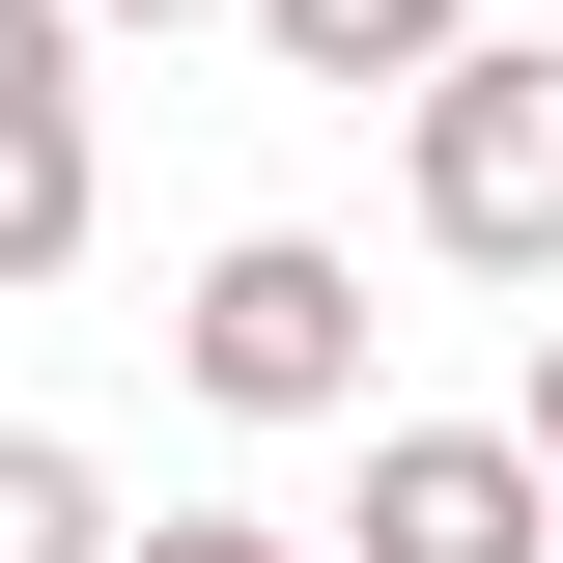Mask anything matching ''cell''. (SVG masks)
Masks as SVG:
<instances>
[{
  "label": "cell",
  "mask_w": 563,
  "mask_h": 563,
  "mask_svg": "<svg viewBox=\"0 0 563 563\" xmlns=\"http://www.w3.org/2000/svg\"><path fill=\"white\" fill-rule=\"evenodd\" d=\"M395 225L451 282H563V29H451L395 85Z\"/></svg>",
  "instance_id": "obj_1"
},
{
  "label": "cell",
  "mask_w": 563,
  "mask_h": 563,
  "mask_svg": "<svg viewBox=\"0 0 563 563\" xmlns=\"http://www.w3.org/2000/svg\"><path fill=\"white\" fill-rule=\"evenodd\" d=\"M169 366H198V422H366V254L339 225H225L169 282Z\"/></svg>",
  "instance_id": "obj_2"
},
{
  "label": "cell",
  "mask_w": 563,
  "mask_h": 563,
  "mask_svg": "<svg viewBox=\"0 0 563 563\" xmlns=\"http://www.w3.org/2000/svg\"><path fill=\"white\" fill-rule=\"evenodd\" d=\"M339 563H563V451L536 422H366Z\"/></svg>",
  "instance_id": "obj_3"
},
{
  "label": "cell",
  "mask_w": 563,
  "mask_h": 563,
  "mask_svg": "<svg viewBox=\"0 0 563 563\" xmlns=\"http://www.w3.org/2000/svg\"><path fill=\"white\" fill-rule=\"evenodd\" d=\"M225 29H254L282 85H366V113H395V85L451 57V29H479V0H225Z\"/></svg>",
  "instance_id": "obj_4"
},
{
  "label": "cell",
  "mask_w": 563,
  "mask_h": 563,
  "mask_svg": "<svg viewBox=\"0 0 563 563\" xmlns=\"http://www.w3.org/2000/svg\"><path fill=\"white\" fill-rule=\"evenodd\" d=\"M85 225H113L85 113H0V310H29V282H85Z\"/></svg>",
  "instance_id": "obj_5"
},
{
  "label": "cell",
  "mask_w": 563,
  "mask_h": 563,
  "mask_svg": "<svg viewBox=\"0 0 563 563\" xmlns=\"http://www.w3.org/2000/svg\"><path fill=\"white\" fill-rule=\"evenodd\" d=\"M113 536H141V507H113V479H85L57 422H0V563H113Z\"/></svg>",
  "instance_id": "obj_6"
},
{
  "label": "cell",
  "mask_w": 563,
  "mask_h": 563,
  "mask_svg": "<svg viewBox=\"0 0 563 563\" xmlns=\"http://www.w3.org/2000/svg\"><path fill=\"white\" fill-rule=\"evenodd\" d=\"M113 563H339V536H282V507H141Z\"/></svg>",
  "instance_id": "obj_7"
},
{
  "label": "cell",
  "mask_w": 563,
  "mask_h": 563,
  "mask_svg": "<svg viewBox=\"0 0 563 563\" xmlns=\"http://www.w3.org/2000/svg\"><path fill=\"white\" fill-rule=\"evenodd\" d=\"M0 113H85V0H0Z\"/></svg>",
  "instance_id": "obj_8"
},
{
  "label": "cell",
  "mask_w": 563,
  "mask_h": 563,
  "mask_svg": "<svg viewBox=\"0 0 563 563\" xmlns=\"http://www.w3.org/2000/svg\"><path fill=\"white\" fill-rule=\"evenodd\" d=\"M507 422H536V451H563V282H536V366H507Z\"/></svg>",
  "instance_id": "obj_9"
},
{
  "label": "cell",
  "mask_w": 563,
  "mask_h": 563,
  "mask_svg": "<svg viewBox=\"0 0 563 563\" xmlns=\"http://www.w3.org/2000/svg\"><path fill=\"white\" fill-rule=\"evenodd\" d=\"M85 29H198V0H85Z\"/></svg>",
  "instance_id": "obj_10"
}]
</instances>
